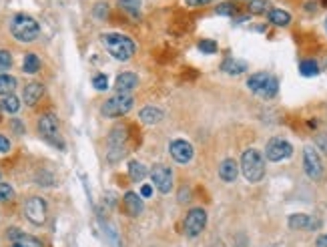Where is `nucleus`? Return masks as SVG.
<instances>
[{
  "label": "nucleus",
  "instance_id": "nucleus-1",
  "mask_svg": "<svg viewBox=\"0 0 327 247\" xmlns=\"http://www.w3.org/2000/svg\"><path fill=\"white\" fill-rule=\"evenodd\" d=\"M102 44L106 46V50L116 58V60H130L134 54V42L124 36V34H102Z\"/></svg>",
  "mask_w": 327,
  "mask_h": 247
},
{
  "label": "nucleus",
  "instance_id": "nucleus-2",
  "mask_svg": "<svg viewBox=\"0 0 327 247\" xmlns=\"http://www.w3.org/2000/svg\"><path fill=\"white\" fill-rule=\"evenodd\" d=\"M241 171L249 183H259L265 175V159L257 149H247L241 157Z\"/></svg>",
  "mask_w": 327,
  "mask_h": 247
},
{
  "label": "nucleus",
  "instance_id": "nucleus-3",
  "mask_svg": "<svg viewBox=\"0 0 327 247\" xmlns=\"http://www.w3.org/2000/svg\"><path fill=\"white\" fill-rule=\"evenodd\" d=\"M10 30H12V34H14L16 40H20V42H32L34 38H38L40 26H38V22L32 16H28V14H16L12 18Z\"/></svg>",
  "mask_w": 327,
  "mask_h": 247
},
{
  "label": "nucleus",
  "instance_id": "nucleus-4",
  "mask_svg": "<svg viewBox=\"0 0 327 247\" xmlns=\"http://www.w3.org/2000/svg\"><path fill=\"white\" fill-rule=\"evenodd\" d=\"M247 86H249L255 94H259V96H263V98H271V96L277 94L279 82H277V78H275L273 74H269V72H255V74L249 76Z\"/></svg>",
  "mask_w": 327,
  "mask_h": 247
},
{
  "label": "nucleus",
  "instance_id": "nucleus-5",
  "mask_svg": "<svg viewBox=\"0 0 327 247\" xmlns=\"http://www.w3.org/2000/svg\"><path fill=\"white\" fill-rule=\"evenodd\" d=\"M132 96L130 94H114L102 104V114L104 116H122L132 108Z\"/></svg>",
  "mask_w": 327,
  "mask_h": 247
},
{
  "label": "nucleus",
  "instance_id": "nucleus-6",
  "mask_svg": "<svg viewBox=\"0 0 327 247\" xmlns=\"http://www.w3.org/2000/svg\"><path fill=\"white\" fill-rule=\"evenodd\" d=\"M291 155H293L291 143L285 141V139H281V137H273V139L267 143V147H265V157H267V161H271V163H279V161H283V159H287V157H291Z\"/></svg>",
  "mask_w": 327,
  "mask_h": 247
},
{
  "label": "nucleus",
  "instance_id": "nucleus-7",
  "mask_svg": "<svg viewBox=\"0 0 327 247\" xmlns=\"http://www.w3.org/2000/svg\"><path fill=\"white\" fill-rule=\"evenodd\" d=\"M38 131H40V135L46 139V141H50L52 145H56V147H64L62 145V141H60V135H58V120H56V116L54 114H42L40 118H38Z\"/></svg>",
  "mask_w": 327,
  "mask_h": 247
},
{
  "label": "nucleus",
  "instance_id": "nucleus-8",
  "mask_svg": "<svg viewBox=\"0 0 327 247\" xmlns=\"http://www.w3.org/2000/svg\"><path fill=\"white\" fill-rule=\"evenodd\" d=\"M24 215H26V219H28L30 223L42 225V223L46 221V203H44V199H40V197H30V199L26 201V205H24Z\"/></svg>",
  "mask_w": 327,
  "mask_h": 247
},
{
  "label": "nucleus",
  "instance_id": "nucleus-9",
  "mask_svg": "<svg viewBox=\"0 0 327 247\" xmlns=\"http://www.w3.org/2000/svg\"><path fill=\"white\" fill-rule=\"evenodd\" d=\"M150 179H152V185L160 193H169L173 189V173L165 165H154L150 169Z\"/></svg>",
  "mask_w": 327,
  "mask_h": 247
},
{
  "label": "nucleus",
  "instance_id": "nucleus-10",
  "mask_svg": "<svg viewBox=\"0 0 327 247\" xmlns=\"http://www.w3.org/2000/svg\"><path fill=\"white\" fill-rule=\"evenodd\" d=\"M207 225V213L201 207H195L189 211L187 219H185V233L189 237H197Z\"/></svg>",
  "mask_w": 327,
  "mask_h": 247
},
{
  "label": "nucleus",
  "instance_id": "nucleus-11",
  "mask_svg": "<svg viewBox=\"0 0 327 247\" xmlns=\"http://www.w3.org/2000/svg\"><path fill=\"white\" fill-rule=\"evenodd\" d=\"M303 167H305V173L311 179H319L323 175L321 157H319V153L313 147H305V151H303Z\"/></svg>",
  "mask_w": 327,
  "mask_h": 247
},
{
  "label": "nucleus",
  "instance_id": "nucleus-12",
  "mask_svg": "<svg viewBox=\"0 0 327 247\" xmlns=\"http://www.w3.org/2000/svg\"><path fill=\"white\" fill-rule=\"evenodd\" d=\"M169 151H171L173 159L179 161V163H189L193 159V147H191V143H187L183 139L173 141L171 147H169Z\"/></svg>",
  "mask_w": 327,
  "mask_h": 247
},
{
  "label": "nucleus",
  "instance_id": "nucleus-13",
  "mask_svg": "<svg viewBox=\"0 0 327 247\" xmlns=\"http://www.w3.org/2000/svg\"><path fill=\"white\" fill-rule=\"evenodd\" d=\"M136 84H138V78H136L134 72H122L114 80V88H116L118 94H128Z\"/></svg>",
  "mask_w": 327,
  "mask_h": 247
},
{
  "label": "nucleus",
  "instance_id": "nucleus-14",
  "mask_svg": "<svg viewBox=\"0 0 327 247\" xmlns=\"http://www.w3.org/2000/svg\"><path fill=\"white\" fill-rule=\"evenodd\" d=\"M42 94H44V86H42L40 82H30V84L24 86L22 98H24V102H26L28 106H34V104L40 100Z\"/></svg>",
  "mask_w": 327,
  "mask_h": 247
},
{
  "label": "nucleus",
  "instance_id": "nucleus-15",
  "mask_svg": "<svg viewBox=\"0 0 327 247\" xmlns=\"http://www.w3.org/2000/svg\"><path fill=\"white\" fill-rule=\"evenodd\" d=\"M239 175V165L233 161V159H225L221 165H219V177L225 181V183H233Z\"/></svg>",
  "mask_w": 327,
  "mask_h": 247
},
{
  "label": "nucleus",
  "instance_id": "nucleus-16",
  "mask_svg": "<svg viewBox=\"0 0 327 247\" xmlns=\"http://www.w3.org/2000/svg\"><path fill=\"white\" fill-rule=\"evenodd\" d=\"M122 203H124V209H126V213H128L130 217H136V215L142 213V199H140L136 193L128 191V193L124 195Z\"/></svg>",
  "mask_w": 327,
  "mask_h": 247
},
{
  "label": "nucleus",
  "instance_id": "nucleus-17",
  "mask_svg": "<svg viewBox=\"0 0 327 247\" xmlns=\"http://www.w3.org/2000/svg\"><path fill=\"white\" fill-rule=\"evenodd\" d=\"M138 118L144 122V125H154V122H160L162 120V110L156 108V106H144L140 110Z\"/></svg>",
  "mask_w": 327,
  "mask_h": 247
},
{
  "label": "nucleus",
  "instance_id": "nucleus-18",
  "mask_svg": "<svg viewBox=\"0 0 327 247\" xmlns=\"http://www.w3.org/2000/svg\"><path fill=\"white\" fill-rule=\"evenodd\" d=\"M315 225L317 223L311 221V217L305 215V213H295V215L289 217V227L291 229H309V227H315Z\"/></svg>",
  "mask_w": 327,
  "mask_h": 247
},
{
  "label": "nucleus",
  "instance_id": "nucleus-19",
  "mask_svg": "<svg viewBox=\"0 0 327 247\" xmlns=\"http://www.w3.org/2000/svg\"><path fill=\"white\" fill-rule=\"evenodd\" d=\"M227 74H241L247 70V62L245 60H239V58H227L221 66Z\"/></svg>",
  "mask_w": 327,
  "mask_h": 247
},
{
  "label": "nucleus",
  "instance_id": "nucleus-20",
  "mask_svg": "<svg viewBox=\"0 0 327 247\" xmlns=\"http://www.w3.org/2000/svg\"><path fill=\"white\" fill-rule=\"evenodd\" d=\"M269 20H271L275 26H287V24L291 22V14L285 12V10L275 8V10H269Z\"/></svg>",
  "mask_w": 327,
  "mask_h": 247
},
{
  "label": "nucleus",
  "instance_id": "nucleus-21",
  "mask_svg": "<svg viewBox=\"0 0 327 247\" xmlns=\"http://www.w3.org/2000/svg\"><path fill=\"white\" fill-rule=\"evenodd\" d=\"M16 88V78L10 74H0V94L8 96L12 94V90Z\"/></svg>",
  "mask_w": 327,
  "mask_h": 247
},
{
  "label": "nucleus",
  "instance_id": "nucleus-22",
  "mask_svg": "<svg viewBox=\"0 0 327 247\" xmlns=\"http://www.w3.org/2000/svg\"><path fill=\"white\" fill-rule=\"evenodd\" d=\"M22 68H24V72H28V74L38 72V68H40V60H38V56H36L34 52H28V54L24 56V64H22Z\"/></svg>",
  "mask_w": 327,
  "mask_h": 247
},
{
  "label": "nucleus",
  "instance_id": "nucleus-23",
  "mask_svg": "<svg viewBox=\"0 0 327 247\" xmlns=\"http://www.w3.org/2000/svg\"><path fill=\"white\" fill-rule=\"evenodd\" d=\"M118 6L122 10H126L130 16H138L140 14V2H138V0H118Z\"/></svg>",
  "mask_w": 327,
  "mask_h": 247
},
{
  "label": "nucleus",
  "instance_id": "nucleus-24",
  "mask_svg": "<svg viewBox=\"0 0 327 247\" xmlns=\"http://www.w3.org/2000/svg\"><path fill=\"white\" fill-rule=\"evenodd\" d=\"M128 175H130V179H132V181H142V179H144V175H146V169H144V165H142V163L132 161V163L128 165Z\"/></svg>",
  "mask_w": 327,
  "mask_h": 247
},
{
  "label": "nucleus",
  "instance_id": "nucleus-25",
  "mask_svg": "<svg viewBox=\"0 0 327 247\" xmlns=\"http://www.w3.org/2000/svg\"><path fill=\"white\" fill-rule=\"evenodd\" d=\"M269 0H251V4H249V10L253 14H265L269 10Z\"/></svg>",
  "mask_w": 327,
  "mask_h": 247
},
{
  "label": "nucleus",
  "instance_id": "nucleus-26",
  "mask_svg": "<svg viewBox=\"0 0 327 247\" xmlns=\"http://www.w3.org/2000/svg\"><path fill=\"white\" fill-rule=\"evenodd\" d=\"M299 70H301L303 76H315L319 72V66H317L315 60H303L301 66H299Z\"/></svg>",
  "mask_w": 327,
  "mask_h": 247
},
{
  "label": "nucleus",
  "instance_id": "nucleus-27",
  "mask_svg": "<svg viewBox=\"0 0 327 247\" xmlns=\"http://www.w3.org/2000/svg\"><path fill=\"white\" fill-rule=\"evenodd\" d=\"M2 108H4L6 112H16V110L20 108V100H18L14 94H8V96H4V100H2Z\"/></svg>",
  "mask_w": 327,
  "mask_h": 247
},
{
  "label": "nucleus",
  "instance_id": "nucleus-28",
  "mask_svg": "<svg viewBox=\"0 0 327 247\" xmlns=\"http://www.w3.org/2000/svg\"><path fill=\"white\" fill-rule=\"evenodd\" d=\"M12 247H42V245H40L38 239L28 237V235H22V237H18V239L12 243Z\"/></svg>",
  "mask_w": 327,
  "mask_h": 247
},
{
  "label": "nucleus",
  "instance_id": "nucleus-29",
  "mask_svg": "<svg viewBox=\"0 0 327 247\" xmlns=\"http://www.w3.org/2000/svg\"><path fill=\"white\" fill-rule=\"evenodd\" d=\"M12 66V54L8 50H0V72L4 74V70H8Z\"/></svg>",
  "mask_w": 327,
  "mask_h": 247
},
{
  "label": "nucleus",
  "instance_id": "nucleus-30",
  "mask_svg": "<svg viewBox=\"0 0 327 247\" xmlns=\"http://www.w3.org/2000/svg\"><path fill=\"white\" fill-rule=\"evenodd\" d=\"M14 199V191L8 183H0V201H12Z\"/></svg>",
  "mask_w": 327,
  "mask_h": 247
},
{
  "label": "nucleus",
  "instance_id": "nucleus-31",
  "mask_svg": "<svg viewBox=\"0 0 327 247\" xmlns=\"http://www.w3.org/2000/svg\"><path fill=\"white\" fill-rule=\"evenodd\" d=\"M235 12H237V8H235L233 2H223V4L217 6V14H221V16H231Z\"/></svg>",
  "mask_w": 327,
  "mask_h": 247
},
{
  "label": "nucleus",
  "instance_id": "nucleus-32",
  "mask_svg": "<svg viewBox=\"0 0 327 247\" xmlns=\"http://www.w3.org/2000/svg\"><path fill=\"white\" fill-rule=\"evenodd\" d=\"M92 86H94L96 90H106V88H108V78H106L104 74H96V76L92 78Z\"/></svg>",
  "mask_w": 327,
  "mask_h": 247
},
{
  "label": "nucleus",
  "instance_id": "nucleus-33",
  "mask_svg": "<svg viewBox=\"0 0 327 247\" xmlns=\"http://www.w3.org/2000/svg\"><path fill=\"white\" fill-rule=\"evenodd\" d=\"M199 50L205 52V54H213V52H217V44L213 40H201L199 42Z\"/></svg>",
  "mask_w": 327,
  "mask_h": 247
},
{
  "label": "nucleus",
  "instance_id": "nucleus-34",
  "mask_svg": "<svg viewBox=\"0 0 327 247\" xmlns=\"http://www.w3.org/2000/svg\"><path fill=\"white\" fill-rule=\"evenodd\" d=\"M8 151H10V141L4 135H0V153H8Z\"/></svg>",
  "mask_w": 327,
  "mask_h": 247
},
{
  "label": "nucleus",
  "instance_id": "nucleus-35",
  "mask_svg": "<svg viewBox=\"0 0 327 247\" xmlns=\"http://www.w3.org/2000/svg\"><path fill=\"white\" fill-rule=\"evenodd\" d=\"M185 2H187L189 6H203V4L213 2V0H185Z\"/></svg>",
  "mask_w": 327,
  "mask_h": 247
},
{
  "label": "nucleus",
  "instance_id": "nucleus-36",
  "mask_svg": "<svg viewBox=\"0 0 327 247\" xmlns=\"http://www.w3.org/2000/svg\"><path fill=\"white\" fill-rule=\"evenodd\" d=\"M152 195V187L150 185H142L140 187V197H150Z\"/></svg>",
  "mask_w": 327,
  "mask_h": 247
},
{
  "label": "nucleus",
  "instance_id": "nucleus-37",
  "mask_svg": "<svg viewBox=\"0 0 327 247\" xmlns=\"http://www.w3.org/2000/svg\"><path fill=\"white\" fill-rule=\"evenodd\" d=\"M317 247H327V235H319L317 237Z\"/></svg>",
  "mask_w": 327,
  "mask_h": 247
},
{
  "label": "nucleus",
  "instance_id": "nucleus-38",
  "mask_svg": "<svg viewBox=\"0 0 327 247\" xmlns=\"http://www.w3.org/2000/svg\"><path fill=\"white\" fill-rule=\"evenodd\" d=\"M96 6H98V8H96V14H98V16H100V14L104 16V14L108 12V8H106V4H96Z\"/></svg>",
  "mask_w": 327,
  "mask_h": 247
},
{
  "label": "nucleus",
  "instance_id": "nucleus-39",
  "mask_svg": "<svg viewBox=\"0 0 327 247\" xmlns=\"http://www.w3.org/2000/svg\"><path fill=\"white\" fill-rule=\"evenodd\" d=\"M325 30H327V18H325Z\"/></svg>",
  "mask_w": 327,
  "mask_h": 247
},
{
  "label": "nucleus",
  "instance_id": "nucleus-40",
  "mask_svg": "<svg viewBox=\"0 0 327 247\" xmlns=\"http://www.w3.org/2000/svg\"><path fill=\"white\" fill-rule=\"evenodd\" d=\"M325 2H327V0H325Z\"/></svg>",
  "mask_w": 327,
  "mask_h": 247
}]
</instances>
